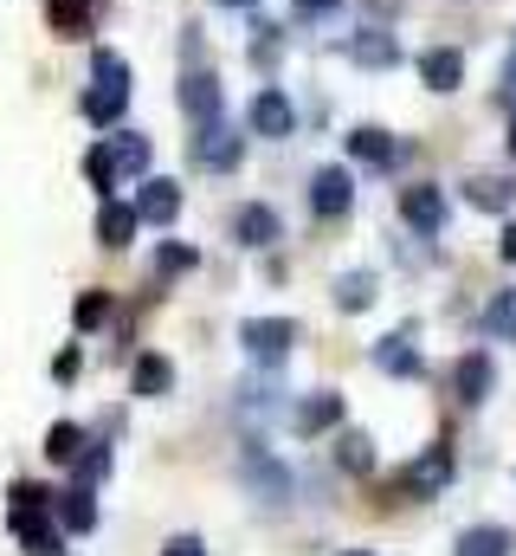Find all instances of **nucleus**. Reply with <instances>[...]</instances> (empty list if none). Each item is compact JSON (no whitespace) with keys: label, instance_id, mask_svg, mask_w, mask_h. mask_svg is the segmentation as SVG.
I'll return each instance as SVG.
<instances>
[{"label":"nucleus","instance_id":"obj_41","mask_svg":"<svg viewBox=\"0 0 516 556\" xmlns=\"http://www.w3.org/2000/svg\"><path fill=\"white\" fill-rule=\"evenodd\" d=\"M220 7H258V0H220Z\"/></svg>","mask_w":516,"mask_h":556},{"label":"nucleus","instance_id":"obj_26","mask_svg":"<svg viewBox=\"0 0 516 556\" xmlns=\"http://www.w3.org/2000/svg\"><path fill=\"white\" fill-rule=\"evenodd\" d=\"M336 466L343 472H369L375 466V440L369 433H336Z\"/></svg>","mask_w":516,"mask_h":556},{"label":"nucleus","instance_id":"obj_28","mask_svg":"<svg viewBox=\"0 0 516 556\" xmlns=\"http://www.w3.org/2000/svg\"><path fill=\"white\" fill-rule=\"evenodd\" d=\"M194 247L188 240H168V247H155V278H181V273H194Z\"/></svg>","mask_w":516,"mask_h":556},{"label":"nucleus","instance_id":"obj_20","mask_svg":"<svg viewBox=\"0 0 516 556\" xmlns=\"http://www.w3.org/2000/svg\"><path fill=\"white\" fill-rule=\"evenodd\" d=\"M59 531H72V538H85V531H98V505H91V492H85V485L59 498Z\"/></svg>","mask_w":516,"mask_h":556},{"label":"nucleus","instance_id":"obj_5","mask_svg":"<svg viewBox=\"0 0 516 556\" xmlns=\"http://www.w3.org/2000/svg\"><path fill=\"white\" fill-rule=\"evenodd\" d=\"M349 59H356L362 72H394V65H400V33L382 26V20H369V26L349 39Z\"/></svg>","mask_w":516,"mask_h":556},{"label":"nucleus","instance_id":"obj_6","mask_svg":"<svg viewBox=\"0 0 516 556\" xmlns=\"http://www.w3.org/2000/svg\"><path fill=\"white\" fill-rule=\"evenodd\" d=\"M349 415V402L336 395V389H317V395H304L297 402V415H291V433H304V440H317V433H330V427H343Z\"/></svg>","mask_w":516,"mask_h":556},{"label":"nucleus","instance_id":"obj_16","mask_svg":"<svg viewBox=\"0 0 516 556\" xmlns=\"http://www.w3.org/2000/svg\"><path fill=\"white\" fill-rule=\"evenodd\" d=\"M129 389H136V395H149V402H155V395H168V389H175V363H168V356H155V350H149V356H136Z\"/></svg>","mask_w":516,"mask_h":556},{"label":"nucleus","instance_id":"obj_12","mask_svg":"<svg viewBox=\"0 0 516 556\" xmlns=\"http://www.w3.org/2000/svg\"><path fill=\"white\" fill-rule=\"evenodd\" d=\"M136 214H142L149 227H168V220L181 214V188H175V181H162V175H149V181L136 188Z\"/></svg>","mask_w":516,"mask_h":556},{"label":"nucleus","instance_id":"obj_2","mask_svg":"<svg viewBox=\"0 0 516 556\" xmlns=\"http://www.w3.org/2000/svg\"><path fill=\"white\" fill-rule=\"evenodd\" d=\"M240 343H246V356H258V363H284L297 350V324L291 317H246L240 324Z\"/></svg>","mask_w":516,"mask_h":556},{"label":"nucleus","instance_id":"obj_19","mask_svg":"<svg viewBox=\"0 0 516 556\" xmlns=\"http://www.w3.org/2000/svg\"><path fill=\"white\" fill-rule=\"evenodd\" d=\"M465 201L485 207V214H504V207L516 201V181H504V175H478V181H465Z\"/></svg>","mask_w":516,"mask_h":556},{"label":"nucleus","instance_id":"obj_42","mask_svg":"<svg viewBox=\"0 0 516 556\" xmlns=\"http://www.w3.org/2000/svg\"><path fill=\"white\" fill-rule=\"evenodd\" d=\"M343 556H369V551H343Z\"/></svg>","mask_w":516,"mask_h":556},{"label":"nucleus","instance_id":"obj_17","mask_svg":"<svg viewBox=\"0 0 516 556\" xmlns=\"http://www.w3.org/2000/svg\"><path fill=\"white\" fill-rule=\"evenodd\" d=\"M136 227H142L136 201H104V214H98V240H104V247H129Z\"/></svg>","mask_w":516,"mask_h":556},{"label":"nucleus","instance_id":"obj_8","mask_svg":"<svg viewBox=\"0 0 516 556\" xmlns=\"http://www.w3.org/2000/svg\"><path fill=\"white\" fill-rule=\"evenodd\" d=\"M491 389H498V363H491V350H472V356H459V369H452V395H459L465 408H478Z\"/></svg>","mask_w":516,"mask_h":556},{"label":"nucleus","instance_id":"obj_22","mask_svg":"<svg viewBox=\"0 0 516 556\" xmlns=\"http://www.w3.org/2000/svg\"><path fill=\"white\" fill-rule=\"evenodd\" d=\"M13 531H20V544L33 556H59V531H52L39 511H13Z\"/></svg>","mask_w":516,"mask_h":556},{"label":"nucleus","instance_id":"obj_25","mask_svg":"<svg viewBox=\"0 0 516 556\" xmlns=\"http://www.w3.org/2000/svg\"><path fill=\"white\" fill-rule=\"evenodd\" d=\"M85 446H91V440H85V427H78V420H59V427L46 433V459H59V466H72Z\"/></svg>","mask_w":516,"mask_h":556},{"label":"nucleus","instance_id":"obj_36","mask_svg":"<svg viewBox=\"0 0 516 556\" xmlns=\"http://www.w3.org/2000/svg\"><path fill=\"white\" fill-rule=\"evenodd\" d=\"M162 556H207V551H201V538H168V551Z\"/></svg>","mask_w":516,"mask_h":556},{"label":"nucleus","instance_id":"obj_18","mask_svg":"<svg viewBox=\"0 0 516 556\" xmlns=\"http://www.w3.org/2000/svg\"><path fill=\"white\" fill-rule=\"evenodd\" d=\"M124 104H129V85H91V91H85V124L111 130V124L124 117Z\"/></svg>","mask_w":516,"mask_h":556},{"label":"nucleus","instance_id":"obj_4","mask_svg":"<svg viewBox=\"0 0 516 556\" xmlns=\"http://www.w3.org/2000/svg\"><path fill=\"white\" fill-rule=\"evenodd\" d=\"M349 155L369 162V168H382V175H394V168L413 162V142H400V137H387V130H375V124H362V130L349 137Z\"/></svg>","mask_w":516,"mask_h":556},{"label":"nucleus","instance_id":"obj_37","mask_svg":"<svg viewBox=\"0 0 516 556\" xmlns=\"http://www.w3.org/2000/svg\"><path fill=\"white\" fill-rule=\"evenodd\" d=\"M52 376H59V382H72V376H78V350H65V356L52 363Z\"/></svg>","mask_w":516,"mask_h":556},{"label":"nucleus","instance_id":"obj_30","mask_svg":"<svg viewBox=\"0 0 516 556\" xmlns=\"http://www.w3.org/2000/svg\"><path fill=\"white\" fill-rule=\"evenodd\" d=\"M91 78H98V85H129V59L111 52V46H98V52H91Z\"/></svg>","mask_w":516,"mask_h":556},{"label":"nucleus","instance_id":"obj_3","mask_svg":"<svg viewBox=\"0 0 516 556\" xmlns=\"http://www.w3.org/2000/svg\"><path fill=\"white\" fill-rule=\"evenodd\" d=\"M400 220H407L420 240H433V233L446 227V188H433V181H413V188H400Z\"/></svg>","mask_w":516,"mask_h":556},{"label":"nucleus","instance_id":"obj_9","mask_svg":"<svg viewBox=\"0 0 516 556\" xmlns=\"http://www.w3.org/2000/svg\"><path fill=\"white\" fill-rule=\"evenodd\" d=\"M246 124H253L258 137H291V130H297V104H291L278 85H265L253 98V111H246Z\"/></svg>","mask_w":516,"mask_h":556},{"label":"nucleus","instance_id":"obj_14","mask_svg":"<svg viewBox=\"0 0 516 556\" xmlns=\"http://www.w3.org/2000/svg\"><path fill=\"white\" fill-rule=\"evenodd\" d=\"M233 240H240V247H253V253H265V247H278V240H284V227H278V214H271V207H240V214H233Z\"/></svg>","mask_w":516,"mask_h":556},{"label":"nucleus","instance_id":"obj_43","mask_svg":"<svg viewBox=\"0 0 516 556\" xmlns=\"http://www.w3.org/2000/svg\"><path fill=\"white\" fill-rule=\"evenodd\" d=\"M511 149H516V124H511Z\"/></svg>","mask_w":516,"mask_h":556},{"label":"nucleus","instance_id":"obj_29","mask_svg":"<svg viewBox=\"0 0 516 556\" xmlns=\"http://www.w3.org/2000/svg\"><path fill=\"white\" fill-rule=\"evenodd\" d=\"M85 175H91V188L111 201V188H117V162H111V142H98V149L85 155Z\"/></svg>","mask_w":516,"mask_h":556},{"label":"nucleus","instance_id":"obj_31","mask_svg":"<svg viewBox=\"0 0 516 556\" xmlns=\"http://www.w3.org/2000/svg\"><path fill=\"white\" fill-rule=\"evenodd\" d=\"M72 317H78V330H98V324H104V317H111V298H104V291H85V298H78V311H72Z\"/></svg>","mask_w":516,"mask_h":556},{"label":"nucleus","instance_id":"obj_11","mask_svg":"<svg viewBox=\"0 0 516 556\" xmlns=\"http://www.w3.org/2000/svg\"><path fill=\"white\" fill-rule=\"evenodd\" d=\"M420 78H426V91H459L465 85V52L459 46H426L420 52Z\"/></svg>","mask_w":516,"mask_h":556},{"label":"nucleus","instance_id":"obj_39","mask_svg":"<svg viewBox=\"0 0 516 556\" xmlns=\"http://www.w3.org/2000/svg\"><path fill=\"white\" fill-rule=\"evenodd\" d=\"M400 7H407V0H369V13H375V20H387V13H400Z\"/></svg>","mask_w":516,"mask_h":556},{"label":"nucleus","instance_id":"obj_21","mask_svg":"<svg viewBox=\"0 0 516 556\" xmlns=\"http://www.w3.org/2000/svg\"><path fill=\"white\" fill-rule=\"evenodd\" d=\"M375 369H382V376H420V350H413L407 337H382V343H375Z\"/></svg>","mask_w":516,"mask_h":556},{"label":"nucleus","instance_id":"obj_13","mask_svg":"<svg viewBox=\"0 0 516 556\" xmlns=\"http://www.w3.org/2000/svg\"><path fill=\"white\" fill-rule=\"evenodd\" d=\"M194 162L201 168H240V137L227 130V124H201V137H194Z\"/></svg>","mask_w":516,"mask_h":556},{"label":"nucleus","instance_id":"obj_35","mask_svg":"<svg viewBox=\"0 0 516 556\" xmlns=\"http://www.w3.org/2000/svg\"><path fill=\"white\" fill-rule=\"evenodd\" d=\"M498 104L516 111V52H511V65H504V91H498Z\"/></svg>","mask_w":516,"mask_h":556},{"label":"nucleus","instance_id":"obj_15","mask_svg":"<svg viewBox=\"0 0 516 556\" xmlns=\"http://www.w3.org/2000/svg\"><path fill=\"white\" fill-rule=\"evenodd\" d=\"M46 20L59 39H85L91 20H98V0H46Z\"/></svg>","mask_w":516,"mask_h":556},{"label":"nucleus","instance_id":"obj_24","mask_svg":"<svg viewBox=\"0 0 516 556\" xmlns=\"http://www.w3.org/2000/svg\"><path fill=\"white\" fill-rule=\"evenodd\" d=\"M452 556H511V531H498V525H472Z\"/></svg>","mask_w":516,"mask_h":556},{"label":"nucleus","instance_id":"obj_40","mask_svg":"<svg viewBox=\"0 0 516 556\" xmlns=\"http://www.w3.org/2000/svg\"><path fill=\"white\" fill-rule=\"evenodd\" d=\"M504 260H511V266H516V220H511V227H504Z\"/></svg>","mask_w":516,"mask_h":556},{"label":"nucleus","instance_id":"obj_32","mask_svg":"<svg viewBox=\"0 0 516 556\" xmlns=\"http://www.w3.org/2000/svg\"><path fill=\"white\" fill-rule=\"evenodd\" d=\"M491 330L516 343V291H498V298H491Z\"/></svg>","mask_w":516,"mask_h":556},{"label":"nucleus","instance_id":"obj_33","mask_svg":"<svg viewBox=\"0 0 516 556\" xmlns=\"http://www.w3.org/2000/svg\"><path fill=\"white\" fill-rule=\"evenodd\" d=\"M72 466H78V485H91V479H104V472H111V453H104V446H91V453H78Z\"/></svg>","mask_w":516,"mask_h":556},{"label":"nucleus","instance_id":"obj_1","mask_svg":"<svg viewBox=\"0 0 516 556\" xmlns=\"http://www.w3.org/2000/svg\"><path fill=\"white\" fill-rule=\"evenodd\" d=\"M446 485H452V453H446V446H426L420 459H407V466L394 472L387 492H400V498H439Z\"/></svg>","mask_w":516,"mask_h":556},{"label":"nucleus","instance_id":"obj_23","mask_svg":"<svg viewBox=\"0 0 516 556\" xmlns=\"http://www.w3.org/2000/svg\"><path fill=\"white\" fill-rule=\"evenodd\" d=\"M111 162H117V175H149L155 149H149V137H136V130H124V137L111 142Z\"/></svg>","mask_w":516,"mask_h":556},{"label":"nucleus","instance_id":"obj_38","mask_svg":"<svg viewBox=\"0 0 516 556\" xmlns=\"http://www.w3.org/2000/svg\"><path fill=\"white\" fill-rule=\"evenodd\" d=\"M336 7H343V0H297V13H310V20H317V13H336Z\"/></svg>","mask_w":516,"mask_h":556},{"label":"nucleus","instance_id":"obj_7","mask_svg":"<svg viewBox=\"0 0 516 556\" xmlns=\"http://www.w3.org/2000/svg\"><path fill=\"white\" fill-rule=\"evenodd\" d=\"M310 207L323 214V220H336V214H349L356 207V175L336 162V168H317V181H310Z\"/></svg>","mask_w":516,"mask_h":556},{"label":"nucleus","instance_id":"obj_10","mask_svg":"<svg viewBox=\"0 0 516 556\" xmlns=\"http://www.w3.org/2000/svg\"><path fill=\"white\" fill-rule=\"evenodd\" d=\"M181 111H188V124H220V78L194 65L181 78Z\"/></svg>","mask_w":516,"mask_h":556},{"label":"nucleus","instance_id":"obj_27","mask_svg":"<svg viewBox=\"0 0 516 556\" xmlns=\"http://www.w3.org/2000/svg\"><path fill=\"white\" fill-rule=\"evenodd\" d=\"M336 304L343 311H369L375 304V273H343L336 278Z\"/></svg>","mask_w":516,"mask_h":556},{"label":"nucleus","instance_id":"obj_34","mask_svg":"<svg viewBox=\"0 0 516 556\" xmlns=\"http://www.w3.org/2000/svg\"><path fill=\"white\" fill-rule=\"evenodd\" d=\"M46 505H52L46 485H13V511H46Z\"/></svg>","mask_w":516,"mask_h":556}]
</instances>
